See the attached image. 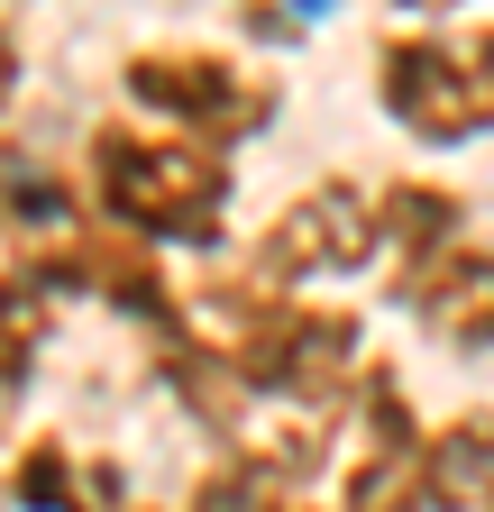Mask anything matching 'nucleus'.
<instances>
[{
  "mask_svg": "<svg viewBox=\"0 0 494 512\" xmlns=\"http://www.w3.org/2000/svg\"><path fill=\"white\" fill-rule=\"evenodd\" d=\"M83 211L147 238L156 256H211L238 211V156L147 119H101L83 138Z\"/></svg>",
  "mask_w": 494,
  "mask_h": 512,
  "instance_id": "nucleus-1",
  "label": "nucleus"
},
{
  "mask_svg": "<svg viewBox=\"0 0 494 512\" xmlns=\"http://www.w3.org/2000/svg\"><path fill=\"white\" fill-rule=\"evenodd\" d=\"M119 92H129V110H147V128H174V138L220 147V156H238L247 138H266L284 119V74H257L247 55L202 46V37L119 55Z\"/></svg>",
  "mask_w": 494,
  "mask_h": 512,
  "instance_id": "nucleus-2",
  "label": "nucleus"
},
{
  "mask_svg": "<svg viewBox=\"0 0 494 512\" xmlns=\"http://www.w3.org/2000/svg\"><path fill=\"white\" fill-rule=\"evenodd\" d=\"M376 110L412 147H476V138H494V19L394 28L376 46Z\"/></svg>",
  "mask_w": 494,
  "mask_h": 512,
  "instance_id": "nucleus-3",
  "label": "nucleus"
},
{
  "mask_svg": "<svg viewBox=\"0 0 494 512\" xmlns=\"http://www.w3.org/2000/svg\"><path fill=\"white\" fill-rule=\"evenodd\" d=\"M366 266H385V220H376V183H357V174L302 183L247 247V275H266L284 293L293 284H348Z\"/></svg>",
  "mask_w": 494,
  "mask_h": 512,
  "instance_id": "nucleus-4",
  "label": "nucleus"
},
{
  "mask_svg": "<svg viewBox=\"0 0 494 512\" xmlns=\"http://www.w3.org/2000/svg\"><path fill=\"white\" fill-rule=\"evenodd\" d=\"M28 266L46 275L55 302H101V311H119V320H138L147 339H165V330L193 320V293H174L165 256H156L147 238H129V229L92 220V211H83L74 229H55L46 247H28Z\"/></svg>",
  "mask_w": 494,
  "mask_h": 512,
  "instance_id": "nucleus-5",
  "label": "nucleus"
},
{
  "mask_svg": "<svg viewBox=\"0 0 494 512\" xmlns=\"http://www.w3.org/2000/svg\"><path fill=\"white\" fill-rule=\"evenodd\" d=\"M394 311L421 320V339H440L449 357H494V247L467 229L430 256H403L394 266Z\"/></svg>",
  "mask_w": 494,
  "mask_h": 512,
  "instance_id": "nucleus-6",
  "label": "nucleus"
},
{
  "mask_svg": "<svg viewBox=\"0 0 494 512\" xmlns=\"http://www.w3.org/2000/svg\"><path fill=\"white\" fill-rule=\"evenodd\" d=\"M10 503L19 512H119V467L74 458V439H28L10 458Z\"/></svg>",
  "mask_w": 494,
  "mask_h": 512,
  "instance_id": "nucleus-7",
  "label": "nucleus"
},
{
  "mask_svg": "<svg viewBox=\"0 0 494 512\" xmlns=\"http://www.w3.org/2000/svg\"><path fill=\"white\" fill-rule=\"evenodd\" d=\"M421 485L430 512H485L494 503V412H449L421 430Z\"/></svg>",
  "mask_w": 494,
  "mask_h": 512,
  "instance_id": "nucleus-8",
  "label": "nucleus"
},
{
  "mask_svg": "<svg viewBox=\"0 0 494 512\" xmlns=\"http://www.w3.org/2000/svg\"><path fill=\"white\" fill-rule=\"evenodd\" d=\"M55 311H65V302L46 293V275L28 266V256H10V266H0V412L37 384V357L55 339Z\"/></svg>",
  "mask_w": 494,
  "mask_h": 512,
  "instance_id": "nucleus-9",
  "label": "nucleus"
},
{
  "mask_svg": "<svg viewBox=\"0 0 494 512\" xmlns=\"http://www.w3.org/2000/svg\"><path fill=\"white\" fill-rule=\"evenodd\" d=\"M376 220H385V256L403 266V256H430V247L467 238V192L430 183V174H394V183H376Z\"/></svg>",
  "mask_w": 494,
  "mask_h": 512,
  "instance_id": "nucleus-10",
  "label": "nucleus"
},
{
  "mask_svg": "<svg viewBox=\"0 0 494 512\" xmlns=\"http://www.w3.org/2000/svg\"><path fill=\"white\" fill-rule=\"evenodd\" d=\"M83 220V183L74 174H55L37 147H10L0 138V229H19V238H55V229H74Z\"/></svg>",
  "mask_w": 494,
  "mask_h": 512,
  "instance_id": "nucleus-11",
  "label": "nucleus"
},
{
  "mask_svg": "<svg viewBox=\"0 0 494 512\" xmlns=\"http://www.w3.org/2000/svg\"><path fill=\"white\" fill-rule=\"evenodd\" d=\"M339 512H430L421 439H412V448H376V439H357V458L339 467Z\"/></svg>",
  "mask_w": 494,
  "mask_h": 512,
  "instance_id": "nucleus-12",
  "label": "nucleus"
},
{
  "mask_svg": "<svg viewBox=\"0 0 494 512\" xmlns=\"http://www.w3.org/2000/svg\"><path fill=\"white\" fill-rule=\"evenodd\" d=\"M183 512H312V503H302V485H275L247 458H220L193 494H183Z\"/></svg>",
  "mask_w": 494,
  "mask_h": 512,
  "instance_id": "nucleus-13",
  "label": "nucleus"
},
{
  "mask_svg": "<svg viewBox=\"0 0 494 512\" xmlns=\"http://www.w3.org/2000/svg\"><path fill=\"white\" fill-rule=\"evenodd\" d=\"M19 74H28V55H19V28L0 19V119H10V101H19Z\"/></svg>",
  "mask_w": 494,
  "mask_h": 512,
  "instance_id": "nucleus-14",
  "label": "nucleus"
},
{
  "mask_svg": "<svg viewBox=\"0 0 494 512\" xmlns=\"http://www.w3.org/2000/svg\"><path fill=\"white\" fill-rule=\"evenodd\" d=\"M385 10H394L403 28H440V19H458V10H476V0H385Z\"/></svg>",
  "mask_w": 494,
  "mask_h": 512,
  "instance_id": "nucleus-15",
  "label": "nucleus"
},
{
  "mask_svg": "<svg viewBox=\"0 0 494 512\" xmlns=\"http://www.w3.org/2000/svg\"><path fill=\"white\" fill-rule=\"evenodd\" d=\"M485 512H494V503H485Z\"/></svg>",
  "mask_w": 494,
  "mask_h": 512,
  "instance_id": "nucleus-16",
  "label": "nucleus"
}]
</instances>
